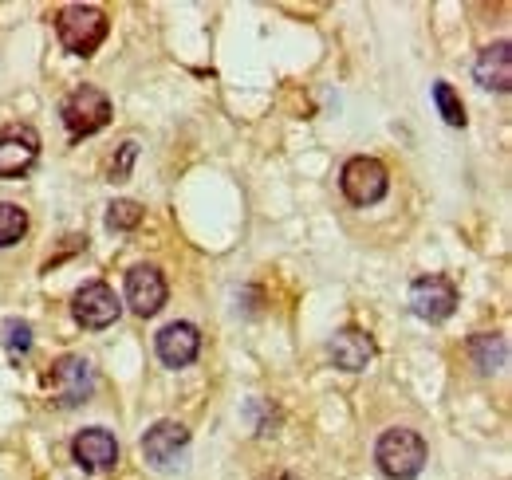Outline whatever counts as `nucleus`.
I'll list each match as a JSON object with an SVG mask.
<instances>
[{"label":"nucleus","instance_id":"obj_1","mask_svg":"<svg viewBox=\"0 0 512 480\" xmlns=\"http://www.w3.org/2000/svg\"><path fill=\"white\" fill-rule=\"evenodd\" d=\"M107 32H111L107 12L95 4H64L56 12V36L71 56H91L107 40Z\"/></svg>","mask_w":512,"mask_h":480},{"label":"nucleus","instance_id":"obj_2","mask_svg":"<svg viewBox=\"0 0 512 480\" xmlns=\"http://www.w3.org/2000/svg\"><path fill=\"white\" fill-rule=\"evenodd\" d=\"M426 441L414 433V429H386L375 445V461H379V473L390 480H414L426 469Z\"/></svg>","mask_w":512,"mask_h":480},{"label":"nucleus","instance_id":"obj_3","mask_svg":"<svg viewBox=\"0 0 512 480\" xmlns=\"http://www.w3.org/2000/svg\"><path fill=\"white\" fill-rule=\"evenodd\" d=\"M48 390H52V402L60 410L83 406L91 398V390H95V366L87 359H79V355H64L48 370Z\"/></svg>","mask_w":512,"mask_h":480},{"label":"nucleus","instance_id":"obj_4","mask_svg":"<svg viewBox=\"0 0 512 480\" xmlns=\"http://www.w3.org/2000/svg\"><path fill=\"white\" fill-rule=\"evenodd\" d=\"M60 119H64L71 138L99 134V130L111 122V99H107L99 87H79V91H71V95L64 99Z\"/></svg>","mask_w":512,"mask_h":480},{"label":"nucleus","instance_id":"obj_5","mask_svg":"<svg viewBox=\"0 0 512 480\" xmlns=\"http://www.w3.org/2000/svg\"><path fill=\"white\" fill-rule=\"evenodd\" d=\"M40 158V134L28 122H8L0 126V178H24Z\"/></svg>","mask_w":512,"mask_h":480},{"label":"nucleus","instance_id":"obj_6","mask_svg":"<svg viewBox=\"0 0 512 480\" xmlns=\"http://www.w3.org/2000/svg\"><path fill=\"white\" fill-rule=\"evenodd\" d=\"M339 185H343V197L351 205H375V201H383L386 189H390V174H386V166L379 158H367L363 154V158H351L343 166Z\"/></svg>","mask_w":512,"mask_h":480},{"label":"nucleus","instance_id":"obj_7","mask_svg":"<svg viewBox=\"0 0 512 480\" xmlns=\"http://www.w3.org/2000/svg\"><path fill=\"white\" fill-rule=\"evenodd\" d=\"M71 457H75V465H79L83 473L99 477V473H111V469L119 465V441H115L111 429L91 425V429L75 433V441H71Z\"/></svg>","mask_w":512,"mask_h":480},{"label":"nucleus","instance_id":"obj_8","mask_svg":"<svg viewBox=\"0 0 512 480\" xmlns=\"http://www.w3.org/2000/svg\"><path fill=\"white\" fill-rule=\"evenodd\" d=\"M71 315H75L79 327H87V331H103V327H111V323L123 315V303H119V296H115L103 280H95V284H83V288L75 292Z\"/></svg>","mask_w":512,"mask_h":480},{"label":"nucleus","instance_id":"obj_9","mask_svg":"<svg viewBox=\"0 0 512 480\" xmlns=\"http://www.w3.org/2000/svg\"><path fill=\"white\" fill-rule=\"evenodd\" d=\"M457 307V288L449 284L446 276H422L410 284V311L426 323H442L453 315Z\"/></svg>","mask_w":512,"mask_h":480},{"label":"nucleus","instance_id":"obj_10","mask_svg":"<svg viewBox=\"0 0 512 480\" xmlns=\"http://www.w3.org/2000/svg\"><path fill=\"white\" fill-rule=\"evenodd\" d=\"M190 449V429L182 421H158L146 429L142 437V457L154 465V469H170L178 465V457Z\"/></svg>","mask_w":512,"mask_h":480},{"label":"nucleus","instance_id":"obj_11","mask_svg":"<svg viewBox=\"0 0 512 480\" xmlns=\"http://www.w3.org/2000/svg\"><path fill=\"white\" fill-rule=\"evenodd\" d=\"M127 303L138 319H150L166 303V276L154 264H138L127 272Z\"/></svg>","mask_w":512,"mask_h":480},{"label":"nucleus","instance_id":"obj_12","mask_svg":"<svg viewBox=\"0 0 512 480\" xmlns=\"http://www.w3.org/2000/svg\"><path fill=\"white\" fill-rule=\"evenodd\" d=\"M154 351L166 366L182 370V366H190L201 355V331L193 323H166L158 331V339H154Z\"/></svg>","mask_w":512,"mask_h":480},{"label":"nucleus","instance_id":"obj_13","mask_svg":"<svg viewBox=\"0 0 512 480\" xmlns=\"http://www.w3.org/2000/svg\"><path fill=\"white\" fill-rule=\"evenodd\" d=\"M327 355H331V362H335L339 370L359 374V370H367L371 359H375V343H371V335H363L359 327H343V331L331 335Z\"/></svg>","mask_w":512,"mask_h":480},{"label":"nucleus","instance_id":"obj_14","mask_svg":"<svg viewBox=\"0 0 512 480\" xmlns=\"http://www.w3.org/2000/svg\"><path fill=\"white\" fill-rule=\"evenodd\" d=\"M473 75H477V83H481V87L509 95V91H512V48H509V44H505V40L489 44V48L477 56Z\"/></svg>","mask_w":512,"mask_h":480},{"label":"nucleus","instance_id":"obj_15","mask_svg":"<svg viewBox=\"0 0 512 480\" xmlns=\"http://www.w3.org/2000/svg\"><path fill=\"white\" fill-rule=\"evenodd\" d=\"M469 355H473V362H477L485 374H493V370H501L505 359H509V343H505L501 335H477V339L469 343Z\"/></svg>","mask_w":512,"mask_h":480},{"label":"nucleus","instance_id":"obj_16","mask_svg":"<svg viewBox=\"0 0 512 480\" xmlns=\"http://www.w3.org/2000/svg\"><path fill=\"white\" fill-rule=\"evenodd\" d=\"M24 233H28V213L20 205H12V201H0V248L20 244Z\"/></svg>","mask_w":512,"mask_h":480},{"label":"nucleus","instance_id":"obj_17","mask_svg":"<svg viewBox=\"0 0 512 480\" xmlns=\"http://www.w3.org/2000/svg\"><path fill=\"white\" fill-rule=\"evenodd\" d=\"M434 103H438V115H442L449 126H465V103H461V95L449 87L446 79L434 83Z\"/></svg>","mask_w":512,"mask_h":480},{"label":"nucleus","instance_id":"obj_18","mask_svg":"<svg viewBox=\"0 0 512 480\" xmlns=\"http://www.w3.org/2000/svg\"><path fill=\"white\" fill-rule=\"evenodd\" d=\"M107 225L127 233V229H138L142 225V205L138 201H111L107 205Z\"/></svg>","mask_w":512,"mask_h":480},{"label":"nucleus","instance_id":"obj_19","mask_svg":"<svg viewBox=\"0 0 512 480\" xmlns=\"http://www.w3.org/2000/svg\"><path fill=\"white\" fill-rule=\"evenodd\" d=\"M4 351H8L12 359H20V355L32 351V327H28L24 319H8V323H4Z\"/></svg>","mask_w":512,"mask_h":480},{"label":"nucleus","instance_id":"obj_20","mask_svg":"<svg viewBox=\"0 0 512 480\" xmlns=\"http://www.w3.org/2000/svg\"><path fill=\"white\" fill-rule=\"evenodd\" d=\"M134 158H138V142H123V146H119V154L107 162V181H127Z\"/></svg>","mask_w":512,"mask_h":480},{"label":"nucleus","instance_id":"obj_21","mask_svg":"<svg viewBox=\"0 0 512 480\" xmlns=\"http://www.w3.org/2000/svg\"><path fill=\"white\" fill-rule=\"evenodd\" d=\"M260 480H300V477L288 473V469H276V473H268V477H260Z\"/></svg>","mask_w":512,"mask_h":480}]
</instances>
